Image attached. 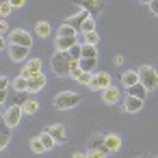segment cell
Here are the masks:
<instances>
[{
  "mask_svg": "<svg viewBox=\"0 0 158 158\" xmlns=\"http://www.w3.org/2000/svg\"><path fill=\"white\" fill-rule=\"evenodd\" d=\"M136 78H139V85L145 87V91H152L158 85V76H156V69L152 65H141L136 72Z\"/></svg>",
  "mask_w": 158,
  "mask_h": 158,
  "instance_id": "cell-1",
  "label": "cell"
},
{
  "mask_svg": "<svg viewBox=\"0 0 158 158\" xmlns=\"http://www.w3.org/2000/svg\"><path fill=\"white\" fill-rule=\"evenodd\" d=\"M78 104H80V95L74 93V91H61V93H56V98H54V106L61 108V110L76 108Z\"/></svg>",
  "mask_w": 158,
  "mask_h": 158,
  "instance_id": "cell-2",
  "label": "cell"
},
{
  "mask_svg": "<svg viewBox=\"0 0 158 158\" xmlns=\"http://www.w3.org/2000/svg\"><path fill=\"white\" fill-rule=\"evenodd\" d=\"M5 119V123H7V128H15V126H20V121H22V117H24V113H22V106H18V104H11L2 115H0Z\"/></svg>",
  "mask_w": 158,
  "mask_h": 158,
  "instance_id": "cell-3",
  "label": "cell"
},
{
  "mask_svg": "<svg viewBox=\"0 0 158 158\" xmlns=\"http://www.w3.org/2000/svg\"><path fill=\"white\" fill-rule=\"evenodd\" d=\"M50 65H52V72H54L56 76H67V69H69V56H67L65 52H56V54L52 56Z\"/></svg>",
  "mask_w": 158,
  "mask_h": 158,
  "instance_id": "cell-4",
  "label": "cell"
},
{
  "mask_svg": "<svg viewBox=\"0 0 158 158\" xmlns=\"http://www.w3.org/2000/svg\"><path fill=\"white\" fill-rule=\"evenodd\" d=\"M9 46H22V48H28L33 46V37L24 31V28H18V31H11L9 35Z\"/></svg>",
  "mask_w": 158,
  "mask_h": 158,
  "instance_id": "cell-5",
  "label": "cell"
},
{
  "mask_svg": "<svg viewBox=\"0 0 158 158\" xmlns=\"http://www.w3.org/2000/svg\"><path fill=\"white\" fill-rule=\"evenodd\" d=\"M110 74L108 72H95L93 74V78H91V82H89V89L91 91H104V89H108L110 87Z\"/></svg>",
  "mask_w": 158,
  "mask_h": 158,
  "instance_id": "cell-6",
  "label": "cell"
},
{
  "mask_svg": "<svg viewBox=\"0 0 158 158\" xmlns=\"http://www.w3.org/2000/svg\"><path fill=\"white\" fill-rule=\"evenodd\" d=\"M102 141H104V147L108 154H117L121 149V136L119 134H102Z\"/></svg>",
  "mask_w": 158,
  "mask_h": 158,
  "instance_id": "cell-7",
  "label": "cell"
},
{
  "mask_svg": "<svg viewBox=\"0 0 158 158\" xmlns=\"http://www.w3.org/2000/svg\"><path fill=\"white\" fill-rule=\"evenodd\" d=\"M46 132L54 139V143H65L67 141V134H65V126L63 123H52V126H48Z\"/></svg>",
  "mask_w": 158,
  "mask_h": 158,
  "instance_id": "cell-8",
  "label": "cell"
},
{
  "mask_svg": "<svg viewBox=\"0 0 158 158\" xmlns=\"http://www.w3.org/2000/svg\"><path fill=\"white\" fill-rule=\"evenodd\" d=\"M7 50H9L11 61H15V63H22V61H26V56H28V48H22V46H9Z\"/></svg>",
  "mask_w": 158,
  "mask_h": 158,
  "instance_id": "cell-9",
  "label": "cell"
},
{
  "mask_svg": "<svg viewBox=\"0 0 158 158\" xmlns=\"http://www.w3.org/2000/svg\"><path fill=\"white\" fill-rule=\"evenodd\" d=\"M102 100H104L106 104H110V106H113V104H117V102L121 100V93H119V89H117V87H113V85H110L108 89H104V91H102Z\"/></svg>",
  "mask_w": 158,
  "mask_h": 158,
  "instance_id": "cell-10",
  "label": "cell"
},
{
  "mask_svg": "<svg viewBox=\"0 0 158 158\" xmlns=\"http://www.w3.org/2000/svg\"><path fill=\"white\" fill-rule=\"evenodd\" d=\"M76 44H78V37H56V41H54V46H56L59 52H67Z\"/></svg>",
  "mask_w": 158,
  "mask_h": 158,
  "instance_id": "cell-11",
  "label": "cell"
},
{
  "mask_svg": "<svg viewBox=\"0 0 158 158\" xmlns=\"http://www.w3.org/2000/svg\"><path fill=\"white\" fill-rule=\"evenodd\" d=\"M44 87H46V76H44V74H39V76H35V78H31V80H28L26 91H28V93H37V91H41Z\"/></svg>",
  "mask_w": 158,
  "mask_h": 158,
  "instance_id": "cell-12",
  "label": "cell"
},
{
  "mask_svg": "<svg viewBox=\"0 0 158 158\" xmlns=\"http://www.w3.org/2000/svg\"><path fill=\"white\" fill-rule=\"evenodd\" d=\"M141 108H143V102H141V100L130 98V95L123 98V110H126V113H139Z\"/></svg>",
  "mask_w": 158,
  "mask_h": 158,
  "instance_id": "cell-13",
  "label": "cell"
},
{
  "mask_svg": "<svg viewBox=\"0 0 158 158\" xmlns=\"http://www.w3.org/2000/svg\"><path fill=\"white\" fill-rule=\"evenodd\" d=\"M87 18H89V13H87V11H80V13H76V15H72V18H67V20H65V24H67V26H72V28H74V31L78 33V28H80V24H82V22H85Z\"/></svg>",
  "mask_w": 158,
  "mask_h": 158,
  "instance_id": "cell-14",
  "label": "cell"
},
{
  "mask_svg": "<svg viewBox=\"0 0 158 158\" xmlns=\"http://www.w3.org/2000/svg\"><path fill=\"white\" fill-rule=\"evenodd\" d=\"M126 95H130V98H136V100H141V102H145V98H147V91H145V87L143 85H132V87H128V93Z\"/></svg>",
  "mask_w": 158,
  "mask_h": 158,
  "instance_id": "cell-15",
  "label": "cell"
},
{
  "mask_svg": "<svg viewBox=\"0 0 158 158\" xmlns=\"http://www.w3.org/2000/svg\"><path fill=\"white\" fill-rule=\"evenodd\" d=\"M78 7H80L82 11H87L89 18H95V15L102 11V2H80Z\"/></svg>",
  "mask_w": 158,
  "mask_h": 158,
  "instance_id": "cell-16",
  "label": "cell"
},
{
  "mask_svg": "<svg viewBox=\"0 0 158 158\" xmlns=\"http://www.w3.org/2000/svg\"><path fill=\"white\" fill-rule=\"evenodd\" d=\"M95 65H98V59H80L78 61V67L85 74H95Z\"/></svg>",
  "mask_w": 158,
  "mask_h": 158,
  "instance_id": "cell-17",
  "label": "cell"
},
{
  "mask_svg": "<svg viewBox=\"0 0 158 158\" xmlns=\"http://www.w3.org/2000/svg\"><path fill=\"white\" fill-rule=\"evenodd\" d=\"M89 149L102 152L104 156H108V152H106V147H104V141H102V134H93V139L89 141Z\"/></svg>",
  "mask_w": 158,
  "mask_h": 158,
  "instance_id": "cell-18",
  "label": "cell"
},
{
  "mask_svg": "<svg viewBox=\"0 0 158 158\" xmlns=\"http://www.w3.org/2000/svg\"><path fill=\"white\" fill-rule=\"evenodd\" d=\"M37 110H39V102H37V100H28V98H26V102L22 104V113H24V115H35Z\"/></svg>",
  "mask_w": 158,
  "mask_h": 158,
  "instance_id": "cell-19",
  "label": "cell"
},
{
  "mask_svg": "<svg viewBox=\"0 0 158 158\" xmlns=\"http://www.w3.org/2000/svg\"><path fill=\"white\" fill-rule=\"evenodd\" d=\"M121 82H123V87H126V89H128V87H132V85H136V82H139L136 72H130V69H128V72H123V74H121Z\"/></svg>",
  "mask_w": 158,
  "mask_h": 158,
  "instance_id": "cell-20",
  "label": "cell"
},
{
  "mask_svg": "<svg viewBox=\"0 0 158 158\" xmlns=\"http://www.w3.org/2000/svg\"><path fill=\"white\" fill-rule=\"evenodd\" d=\"M80 59H98V48L93 46H80Z\"/></svg>",
  "mask_w": 158,
  "mask_h": 158,
  "instance_id": "cell-21",
  "label": "cell"
},
{
  "mask_svg": "<svg viewBox=\"0 0 158 158\" xmlns=\"http://www.w3.org/2000/svg\"><path fill=\"white\" fill-rule=\"evenodd\" d=\"M26 85H28V80H24L22 76H18V78L11 80V87H13L15 93H24V91H26Z\"/></svg>",
  "mask_w": 158,
  "mask_h": 158,
  "instance_id": "cell-22",
  "label": "cell"
},
{
  "mask_svg": "<svg viewBox=\"0 0 158 158\" xmlns=\"http://www.w3.org/2000/svg\"><path fill=\"white\" fill-rule=\"evenodd\" d=\"M93 31H95V20H93V18H87V20L80 24V28H78V33H82V35L93 33Z\"/></svg>",
  "mask_w": 158,
  "mask_h": 158,
  "instance_id": "cell-23",
  "label": "cell"
},
{
  "mask_svg": "<svg viewBox=\"0 0 158 158\" xmlns=\"http://www.w3.org/2000/svg\"><path fill=\"white\" fill-rule=\"evenodd\" d=\"M35 33H37L41 39L50 37V24H48V22H37V26H35Z\"/></svg>",
  "mask_w": 158,
  "mask_h": 158,
  "instance_id": "cell-24",
  "label": "cell"
},
{
  "mask_svg": "<svg viewBox=\"0 0 158 158\" xmlns=\"http://www.w3.org/2000/svg\"><path fill=\"white\" fill-rule=\"evenodd\" d=\"M39 141H41V145H44V149L48 152V149H52L56 143H54V139L48 134V132H44V134H39Z\"/></svg>",
  "mask_w": 158,
  "mask_h": 158,
  "instance_id": "cell-25",
  "label": "cell"
},
{
  "mask_svg": "<svg viewBox=\"0 0 158 158\" xmlns=\"http://www.w3.org/2000/svg\"><path fill=\"white\" fill-rule=\"evenodd\" d=\"M56 37H78V33L72 28V26H67V24H63L61 28H59V35Z\"/></svg>",
  "mask_w": 158,
  "mask_h": 158,
  "instance_id": "cell-26",
  "label": "cell"
},
{
  "mask_svg": "<svg viewBox=\"0 0 158 158\" xmlns=\"http://www.w3.org/2000/svg\"><path fill=\"white\" fill-rule=\"evenodd\" d=\"M82 37H85V46H93V48H95L98 41H100V35H98L95 31H93V33H87V35H82Z\"/></svg>",
  "mask_w": 158,
  "mask_h": 158,
  "instance_id": "cell-27",
  "label": "cell"
},
{
  "mask_svg": "<svg viewBox=\"0 0 158 158\" xmlns=\"http://www.w3.org/2000/svg\"><path fill=\"white\" fill-rule=\"evenodd\" d=\"M82 72H80V67H78V61H69V69H67V76H72L74 80L80 76Z\"/></svg>",
  "mask_w": 158,
  "mask_h": 158,
  "instance_id": "cell-28",
  "label": "cell"
},
{
  "mask_svg": "<svg viewBox=\"0 0 158 158\" xmlns=\"http://www.w3.org/2000/svg\"><path fill=\"white\" fill-rule=\"evenodd\" d=\"M65 54L69 56V61H80V44H76L74 48H69Z\"/></svg>",
  "mask_w": 158,
  "mask_h": 158,
  "instance_id": "cell-29",
  "label": "cell"
},
{
  "mask_svg": "<svg viewBox=\"0 0 158 158\" xmlns=\"http://www.w3.org/2000/svg\"><path fill=\"white\" fill-rule=\"evenodd\" d=\"M24 67H28L31 72H37V74H41V59H31Z\"/></svg>",
  "mask_w": 158,
  "mask_h": 158,
  "instance_id": "cell-30",
  "label": "cell"
},
{
  "mask_svg": "<svg viewBox=\"0 0 158 158\" xmlns=\"http://www.w3.org/2000/svg\"><path fill=\"white\" fill-rule=\"evenodd\" d=\"M31 149H33L35 154H44V152H46L44 145H41V141H39V136H35V139L31 141Z\"/></svg>",
  "mask_w": 158,
  "mask_h": 158,
  "instance_id": "cell-31",
  "label": "cell"
},
{
  "mask_svg": "<svg viewBox=\"0 0 158 158\" xmlns=\"http://www.w3.org/2000/svg\"><path fill=\"white\" fill-rule=\"evenodd\" d=\"M91 78H93V74H85V72H82V74H80V76H78L76 80H78L80 85H87V87H89V82H91Z\"/></svg>",
  "mask_w": 158,
  "mask_h": 158,
  "instance_id": "cell-32",
  "label": "cell"
},
{
  "mask_svg": "<svg viewBox=\"0 0 158 158\" xmlns=\"http://www.w3.org/2000/svg\"><path fill=\"white\" fill-rule=\"evenodd\" d=\"M9 13H11V5H9V2H0V15L7 18Z\"/></svg>",
  "mask_w": 158,
  "mask_h": 158,
  "instance_id": "cell-33",
  "label": "cell"
},
{
  "mask_svg": "<svg viewBox=\"0 0 158 158\" xmlns=\"http://www.w3.org/2000/svg\"><path fill=\"white\" fill-rule=\"evenodd\" d=\"M9 141H11V134H0V152L9 145Z\"/></svg>",
  "mask_w": 158,
  "mask_h": 158,
  "instance_id": "cell-34",
  "label": "cell"
},
{
  "mask_svg": "<svg viewBox=\"0 0 158 158\" xmlns=\"http://www.w3.org/2000/svg\"><path fill=\"white\" fill-rule=\"evenodd\" d=\"M85 156L87 158H106L102 152H93V149H89V152H85Z\"/></svg>",
  "mask_w": 158,
  "mask_h": 158,
  "instance_id": "cell-35",
  "label": "cell"
},
{
  "mask_svg": "<svg viewBox=\"0 0 158 158\" xmlns=\"http://www.w3.org/2000/svg\"><path fill=\"white\" fill-rule=\"evenodd\" d=\"M9 85H11V80H7L5 76H0V91H7Z\"/></svg>",
  "mask_w": 158,
  "mask_h": 158,
  "instance_id": "cell-36",
  "label": "cell"
},
{
  "mask_svg": "<svg viewBox=\"0 0 158 158\" xmlns=\"http://www.w3.org/2000/svg\"><path fill=\"white\" fill-rule=\"evenodd\" d=\"M9 31V24H7V20H0V35L2 33H7Z\"/></svg>",
  "mask_w": 158,
  "mask_h": 158,
  "instance_id": "cell-37",
  "label": "cell"
},
{
  "mask_svg": "<svg viewBox=\"0 0 158 158\" xmlns=\"http://www.w3.org/2000/svg\"><path fill=\"white\" fill-rule=\"evenodd\" d=\"M9 5H11V9H22V7H24L22 0H13V2H9Z\"/></svg>",
  "mask_w": 158,
  "mask_h": 158,
  "instance_id": "cell-38",
  "label": "cell"
},
{
  "mask_svg": "<svg viewBox=\"0 0 158 158\" xmlns=\"http://www.w3.org/2000/svg\"><path fill=\"white\" fill-rule=\"evenodd\" d=\"M5 48H7V39H5L2 35H0V52H2Z\"/></svg>",
  "mask_w": 158,
  "mask_h": 158,
  "instance_id": "cell-39",
  "label": "cell"
},
{
  "mask_svg": "<svg viewBox=\"0 0 158 158\" xmlns=\"http://www.w3.org/2000/svg\"><path fill=\"white\" fill-rule=\"evenodd\" d=\"M149 9H152V13H154V15L158 13V5H156V2H149Z\"/></svg>",
  "mask_w": 158,
  "mask_h": 158,
  "instance_id": "cell-40",
  "label": "cell"
},
{
  "mask_svg": "<svg viewBox=\"0 0 158 158\" xmlns=\"http://www.w3.org/2000/svg\"><path fill=\"white\" fill-rule=\"evenodd\" d=\"M5 100H7V91H0V104H2Z\"/></svg>",
  "mask_w": 158,
  "mask_h": 158,
  "instance_id": "cell-41",
  "label": "cell"
},
{
  "mask_svg": "<svg viewBox=\"0 0 158 158\" xmlns=\"http://www.w3.org/2000/svg\"><path fill=\"white\" fill-rule=\"evenodd\" d=\"M72 158H87V156H85V154H82V152H78V154H74V156H72Z\"/></svg>",
  "mask_w": 158,
  "mask_h": 158,
  "instance_id": "cell-42",
  "label": "cell"
}]
</instances>
